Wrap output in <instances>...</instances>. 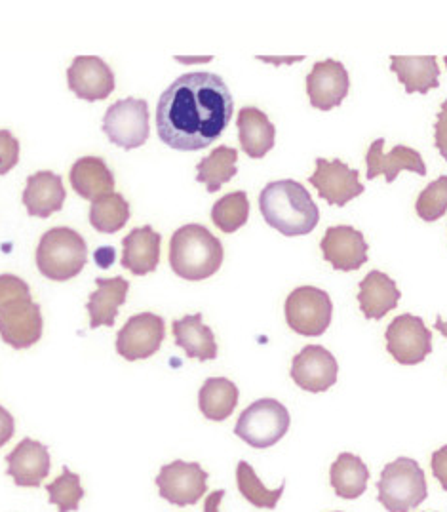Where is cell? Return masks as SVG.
Returning a JSON list of instances; mask_svg holds the SVG:
<instances>
[{
	"mask_svg": "<svg viewBox=\"0 0 447 512\" xmlns=\"http://www.w3.org/2000/svg\"><path fill=\"white\" fill-rule=\"evenodd\" d=\"M69 179L78 197L90 202L115 193V176L103 158H78L71 168Z\"/></svg>",
	"mask_w": 447,
	"mask_h": 512,
	"instance_id": "cb8c5ba5",
	"label": "cell"
},
{
	"mask_svg": "<svg viewBox=\"0 0 447 512\" xmlns=\"http://www.w3.org/2000/svg\"><path fill=\"white\" fill-rule=\"evenodd\" d=\"M175 345L185 351L189 358L208 362L217 358V343L212 328L202 322V315H187L172 324Z\"/></svg>",
	"mask_w": 447,
	"mask_h": 512,
	"instance_id": "484cf974",
	"label": "cell"
},
{
	"mask_svg": "<svg viewBox=\"0 0 447 512\" xmlns=\"http://www.w3.org/2000/svg\"><path fill=\"white\" fill-rule=\"evenodd\" d=\"M259 210L265 223L284 237H305L320 221L311 193L295 179L269 183L259 195Z\"/></svg>",
	"mask_w": 447,
	"mask_h": 512,
	"instance_id": "7a4b0ae2",
	"label": "cell"
},
{
	"mask_svg": "<svg viewBox=\"0 0 447 512\" xmlns=\"http://www.w3.org/2000/svg\"><path fill=\"white\" fill-rule=\"evenodd\" d=\"M236 484H238V492L242 493V497L248 503H252L253 507H257V509H269V511L276 509V505L284 493V488H286V484H280V488H276V490H267L248 461L238 463Z\"/></svg>",
	"mask_w": 447,
	"mask_h": 512,
	"instance_id": "1f68e13d",
	"label": "cell"
},
{
	"mask_svg": "<svg viewBox=\"0 0 447 512\" xmlns=\"http://www.w3.org/2000/svg\"><path fill=\"white\" fill-rule=\"evenodd\" d=\"M250 200L244 191H234L219 198L212 208V221L215 227L227 235L236 233L248 223Z\"/></svg>",
	"mask_w": 447,
	"mask_h": 512,
	"instance_id": "d6a6232c",
	"label": "cell"
},
{
	"mask_svg": "<svg viewBox=\"0 0 447 512\" xmlns=\"http://www.w3.org/2000/svg\"><path fill=\"white\" fill-rule=\"evenodd\" d=\"M322 256L335 271H358L368 261V242L360 231L350 225L330 227L320 240Z\"/></svg>",
	"mask_w": 447,
	"mask_h": 512,
	"instance_id": "2e32d148",
	"label": "cell"
},
{
	"mask_svg": "<svg viewBox=\"0 0 447 512\" xmlns=\"http://www.w3.org/2000/svg\"><path fill=\"white\" fill-rule=\"evenodd\" d=\"M331 488L341 499H358L368 490L370 469L354 453H341L330 467Z\"/></svg>",
	"mask_w": 447,
	"mask_h": 512,
	"instance_id": "83f0119b",
	"label": "cell"
},
{
	"mask_svg": "<svg viewBox=\"0 0 447 512\" xmlns=\"http://www.w3.org/2000/svg\"><path fill=\"white\" fill-rule=\"evenodd\" d=\"M385 339L390 356L402 366L421 364L432 353V334L419 316H396L387 328Z\"/></svg>",
	"mask_w": 447,
	"mask_h": 512,
	"instance_id": "30bf717a",
	"label": "cell"
},
{
	"mask_svg": "<svg viewBox=\"0 0 447 512\" xmlns=\"http://www.w3.org/2000/svg\"><path fill=\"white\" fill-rule=\"evenodd\" d=\"M128 219H130V204L120 193H113L92 202L90 223L99 233H107V235L118 233L128 223Z\"/></svg>",
	"mask_w": 447,
	"mask_h": 512,
	"instance_id": "4dcf8cb0",
	"label": "cell"
},
{
	"mask_svg": "<svg viewBox=\"0 0 447 512\" xmlns=\"http://www.w3.org/2000/svg\"><path fill=\"white\" fill-rule=\"evenodd\" d=\"M69 90L84 101L107 99L115 90V73L98 56H78L67 69Z\"/></svg>",
	"mask_w": 447,
	"mask_h": 512,
	"instance_id": "e0dca14e",
	"label": "cell"
},
{
	"mask_svg": "<svg viewBox=\"0 0 447 512\" xmlns=\"http://www.w3.org/2000/svg\"><path fill=\"white\" fill-rule=\"evenodd\" d=\"M155 482L160 497L175 507L196 505L208 492V473L198 463L181 459L164 465Z\"/></svg>",
	"mask_w": 447,
	"mask_h": 512,
	"instance_id": "9c48e42d",
	"label": "cell"
},
{
	"mask_svg": "<svg viewBox=\"0 0 447 512\" xmlns=\"http://www.w3.org/2000/svg\"><path fill=\"white\" fill-rule=\"evenodd\" d=\"M358 178V170H352L349 164L341 162L339 158H316V170L309 181L320 198H324L330 206L343 208L350 200L360 197L366 191Z\"/></svg>",
	"mask_w": 447,
	"mask_h": 512,
	"instance_id": "7c38bea8",
	"label": "cell"
},
{
	"mask_svg": "<svg viewBox=\"0 0 447 512\" xmlns=\"http://www.w3.org/2000/svg\"><path fill=\"white\" fill-rule=\"evenodd\" d=\"M417 216L427 223H434L447 212V176H440L436 181L428 183L421 191L415 204Z\"/></svg>",
	"mask_w": 447,
	"mask_h": 512,
	"instance_id": "e575fe53",
	"label": "cell"
},
{
	"mask_svg": "<svg viewBox=\"0 0 447 512\" xmlns=\"http://www.w3.org/2000/svg\"><path fill=\"white\" fill-rule=\"evenodd\" d=\"M223 257L221 240L198 223L183 225L170 240V267L189 282L214 276L223 265Z\"/></svg>",
	"mask_w": 447,
	"mask_h": 512,
	"instance_id": "3957f363",
	"label": "cell"
},
{
	"mask_svg": "<svg viewBox=\"0 0 447 512\" xmlns=\"http://www.w3.org/2000/svg\"><path fill=\"white\" fill-rule=\"evenodd\" d=\"M430 465H432L434 478L440 482L442 490L447 492V446H442L440 450H436V452L432 453Z\"/></svg>",
	"mask_w": 447,
	"mask_h": 512,
	"instance_id": "f35d334b",
	"label": "cell"
},
{
	"mask_svg": "<svg viewBox=\"0 0 447 512\" xmlns=\"http://www.w3.org/2000/svg\"><path fill=\"white\" fill-rule=\"evenodd\" d=\"M335 512H341V511H335Z\"/></svg>",
	"mask_w": 447,
	"mask_h": 512,
	"instance_id": "7bdbcfd3",
	"label": "cell"
},
{
	"mask_svg": "<svg viewBox=\"0 0 447 512\" xmlns=\"http://www.w3.org/2000/svg\"><path fill=\"white\" fill-rule=\"evenodd\" d=\"M65 197L67 193L58 174L44 170L27 178V187L21 200L29 216L46 219L63 208Z\"/></svg>",
	"mask_w": 447,
	"mask_h": 512,
	"instance_id": "ffe728a7",
	"label": "cell"
},
{
	"mask_svg": "<svg viewBox=\"0 0 447 512\" xmlns=\"http://www.w3.org/2000/svg\"><path fill=\"white\" fill-rule=\"evenodd\" d=\"M400 299L402 294L396 282L383 271L375 269L360 282L358 303H360L362 315L368 320H381L383 316L398 307Z\"/></svg>",
	"mask_w": 447,
	"mask_h": 512,
	"instance_id": "603a6c76",
	"label": "cell"
},
{
	"mask_svg": "<svg viewBox=\"0 0 447 512\" xmlns=\"http://www.w3.org/2000/svg\"><path fill=\"white\" fill-rule=\"evenodd\" d=\"M16 433V421L12 414L0 406V448H4Z\"/></svg>",
	"mask_w": 447,
	"mask_h": 512,
	"instance_id": "ab89813d",
	"label": "cell"
},
{
	"mask_svg": "<svg viewBox=\"0 0 447 512\" xmlns=\"http://www.w3.org/2000/svg\"><path fill=\"white\" fill-rule=\"evenodd\" d=\"M21 299H31L29 284L16 275H0V311Z\"/></svg>",
	"mask_w": 447,
	"mask_h": 512,
	"instance_id": "d590c367",
	"label": "cell"
},
{
	"mask_svg": "<svg viewBox=\"0 0 447 512\" xmlns=\"http://www.w3.org/2000/svg\"><path fill=\"white\" fill-rule=\"evenodd\" d=\"M434 147L440 151V155L447 162V99L442 101L438 119L434 124Z\"/></svg>",
	"mask_w": 447,
	"mask_h": 512,
	"instance_id": "74e56055",
	"label": "cell"
},
{
	"mask_svg": "<svg viewBox=\"0 0 447 512\" xmlns=\"http://www.w3.org/2000/svg\"><path fill=\"white\" fill-rule=\"evenodd\" d=\"M103 132L113 145L132 151L149 139V103L145 99L126 98L113 103L103 117Z\"/></svg>",
	"mask_w": 447,
	"mask_h": 512,
	"instance_id": "52a82bcc",
	"label": "cell"
},
{
	"mask_svg": "<svg viewBox=\"0 0 447 512\" xmlns=\"http://www.w3.org/2000/svg\"><path fill=\"white\" fill-rule=\"evenodd\" d=\"M48 501L58 507L59 512H75L80 507L84 490L80 486V476L71 473L69 467H63L58 478L46 486Z\"/></svg>",
	"mask_w": 447,
	"mask_h": 512,
	"instance_id": "836d02e7",
	"label": "cell"
},
{
	"mask_svg": "<svg viewBox=\"0 0 447 512\" xmlns=\"http://www.w3.org/2000/svg\"><path fill=\"white\" fill-rule=\"evenodd\" d=\"M292 379L307 393H326L337 383L339 364L322 345H307L292 362Z\"/></svg>",
	"mask_w": 447,
	"mask_h": 512,
	"instance_id": "5bb4252c",
	"label": "cell"
},
{
	"mask_svg": "<svg viewBox=\"0 0 447 512\" xmlns=\"http://www.w3.org/2000/svg\"><path fill=\"white\" fill-rule=\"evenodd\" d=\"M436 330H440V334L446 335L447 337V322L442 316L436 318Z\"/></svg>",
	"mask_w": 447,
	"mask_h": 512,
	"instance_id": "60d3db41",
	"label": "cell"
},
{
	"mask_svg": "<svg viewBox=\"0 0 447 512\" xmlns=\"http://www.w3.org/2000/svg\"><path fill=\"white\" fill-rule=\"evenodd\" d=\"M377 490V499L387 512L413 511L428 497L425 471L415 459L398 457L383 469Z\"/></svg>",
	"mask_w": 447,
	"mask_h": 512,
	"instance_id": "5b68a950",
	"label": "cell"
},
{
	"mask_svg": "<svg viewBox=\"0 0 447 512\" xmlns=\"http://www.w3.org/2000/svg\"><path fill=\"white\" fill-rule=\"evenodd\" d=\"M238 151L233 147H215L214 151L206 158H202L196 166V181L204 183L208 193H217L225 183L238 174L236 168Z\"/></svg>",
	"mask_w": 447,
	"mask_h": 512,
	"instance_id": "f546056e",
	"label": "cell"
},
{
	"mask_svg": "<svg viewBox=\"0 0 447 512\" xmlns=\"http://www.w3.org/2000/svg\"><path fill=\"white\" fill-rule=\"evenodd\" d=\"M290 425L292 417L282 402L274 398H261L240 414L234 434L255 450H267L286 436Z\"/></svg>",
	"mask_w": 447,
	"mask_h": 512,
	"instance_id": "8992f818",
	"label": "cell"
},
{
	"mask_svg": "<svg viewBox=\"0 0 447 512\" xmlns=\"http://www.w3.org/2000/svg\"><path fill=\"white\" fill-rule=\"evenodd\" d=\"M284 311L295 334L320 337L330 328L333 303L328 292L316 286H301L288 296Z\"/></svg>",
	"mask_w": 447,
	"mask_h": 512,
	"instance_id": "ba28073f",
	"label": "cell"
},
{
	"mask_svg": "<svg viewBox=\"0 0 447 512\" xmlns=\"http://www.w3.org/2000/svg\"><path fill=\"white\" fill-rule=\"evenodd\" d=\"M242 151L250 158H263L274 147L276 128L257 107H244L236 119Z\"/></svg>",
	"mask_w": 447,
	"mask_h": 512,
	"instance_id": "d4e9b609",
	"label": "cell"
},
{
	"mask_svg": "<svg viewBox=\"0 0 447 512\" xmlns=\"http://www.w3.org/2000/svg\"><path fill=\"white\" fill-rule=\"evenodd\" d=\"M166 337V324L155 313L134 315L117 335V353L128 362L145 360L158 353Z\"/></svg>",
	"mask_w": 447,
	"mask_h": 512,
	"instance_id": "8fae6325",
	"label": "cell"
},
{
	"mask_svg": "<svg viewBox=\"0 0 447 512\" xmlns=\"http://www.w3.org/2000/svg\"><path fill=\"white\" fill-rule=\"evenodd\" d=\"M390 71L402 82L408 94H427L428 90L440 86V67L436 56H390Z\"/></svg>",
	"mask_w": 447,
	"mask_h": 512,
	"instance_id": "4316f807",
	"label": "cell"
},
{
	"mask_svg": "<svg viewBox=\"0 0 447 512\" xmlns=\"http://www.w3.org/2000/svg\"><path fill=\"white\" fill-rule=\"evenodd\" d=\"M444 61H446V67H447V56H446V58H444Z\"/></svg>",
	"mask_w": 447,
	"mask_h": 512,
	"instance_id": "b9f144b4",
	"label": "cell"
},
{
	"mask_svg": "<svg viewBox=\"0 0 447 512\" xmlns=\"http://www.w3.org/2000/svg\"><path fill=\"white\" fill-rule=\"evenodd\" d=\"M385 139H375L366 153V164H368V179L385 176L387 183H394L402 170L415 172L419 176H427V166L421 153L406 145H396L389 155L383 153Z\"/></svg>",
	"mask_w": 447,
	"mask_h": 512,
	"instance_id": "d6986e66",
	"label": "cell"
},
{
	"mask_svg": "<svg viewBox=\"0 0 447 512\" xmlns=\"http://www.w3.org/2000/svg\"><path fill=\"white\" fill-rule=\"evenodd\" d=\"M160 242L162 237L151 225L134 229L122 238V267L136 276L153 273L160 263Z\"/></svg>",
	"mask_w": 447,
	"mask_h": 512,
	"instance_id": "44dd1931",
	"label": "cell"
},
{
	"mask_svg": "<svg viewBox=\"0 0 447 512\" xmlns=\"http://www.w3.org/2000/svg\"><path fill=\"white\" fill-rule=\"evenodd\" d=\"M238 396L240 391L231 379L210 377L198 393V406L206 419L221 423L233 415L234 408L238 406Z\"/></svg>",
	"mask_w": 447,
	"mask_h": 512,
	"instance_id": "f1b7e54d",
	"label": "cell"
},
{
	"mask_svg": "<svg viewBox=\"0 0 447 512\" xmlns=\"http://www.w3.org/2000/svg\"><path fill=\"white\" fill-rule=\"evenodd\" d=\"M88 261L86 240L69 227H54L40 238L37 267L40 275L65 282L80 275Z\"/></svg>",
	"mask_w": 447,
	"mask_h": 512,
	"instance_id": "277c9868",
	"label": "cell"
},
{
	"mask_svg": "<svg viewBox=\"0 0 447 512\" xmlns=\"http://www.w3.org/2000/svg\"><path fill=\"white\" fill-rule=\"evenodd\" d=\"M31 299H21L0 311V337L16 351L33 347L42 337L40 305Z\"/></svg>",
	"mask_w": 447,
	"mask_h": 512,
	"instance_id": "4fadbf2b",
	"label": "cell"
},
{
	"mask_svg": "<svg viewBox=\"0 0 447 512\" xmlns=\"http://www.w3.org/2000/svg\"><path fill=\"white\" fill-rule=\"evenodd\" d=\"M20 162V141L8 130H0V176H6Z\"/></svg>",
	"mask_w": 447,
	"mask_h": 512,
	"instance_id": "8d00e7d4",
	"label": "cell"
},
{
	"mask_svg": "<svg viewBox=\"0 0 447 512\" xmlns=\"http://www.w3.org/2000/svg\"><path fill=\"white\" fill-rule=\"evenodd\" d=\"M349 88V71L341 61H318L307 77V96L312 107L320 111L339 107L349 96Z\"/></svg>",
	"mask_w": 447,
	"mask_h": 512,
	"instance_id": "9a60e30c",
	"label": "cell"
},
{
	"mask_svg": "<svg viewBox=\"0 0 447 512\" xmlns=\"http://www.w3.org/2000/svg\"><path fill=\"white\" fill-rule=\"evenodd\" d=\"M6 463V473L21 488H40L50 474V452L39 440H21L16 450L6 455Z\"/></svg>",
	"mask_w": 447,
	"mask_h": 512,
	"instance_id": "ac0fdd59",
	"label": "cell"
},
{
	"mask_svg": "<svg viewBox=\"0 0 447 512\" xmlns=\"http://www.w3.org/2000/svg\"><path fill=\"white\" fill-rule=\"evenodd\" d=\"M98 290L90 296L86 309L90 313V328L98 330L99 326H115L118 309L126 303L130 282L122 276L115 278H96Z\"/></svg>",
	"mask_w": 447,
	"mask_h": 512,
	"instance_id": "7402d4cb",
	"label": "cell"
},
{
	"mask_svg": "<svg viewBox=\"0 0 447 512\" xmlns=\"http://www.w3.org/2000/svg\"><path fill=\"white\" fill-rule=\"evenodd\" d=\"M233 113V94L225 80L208 71L185 73L158 99L156 132L175 151H200L221 138Z\"/></svg>",
	"mask_w": 447,
	"mask_h": 512,
	"instance_id": "6da1fadb",
	"label": "cell"
}]
</instances>
